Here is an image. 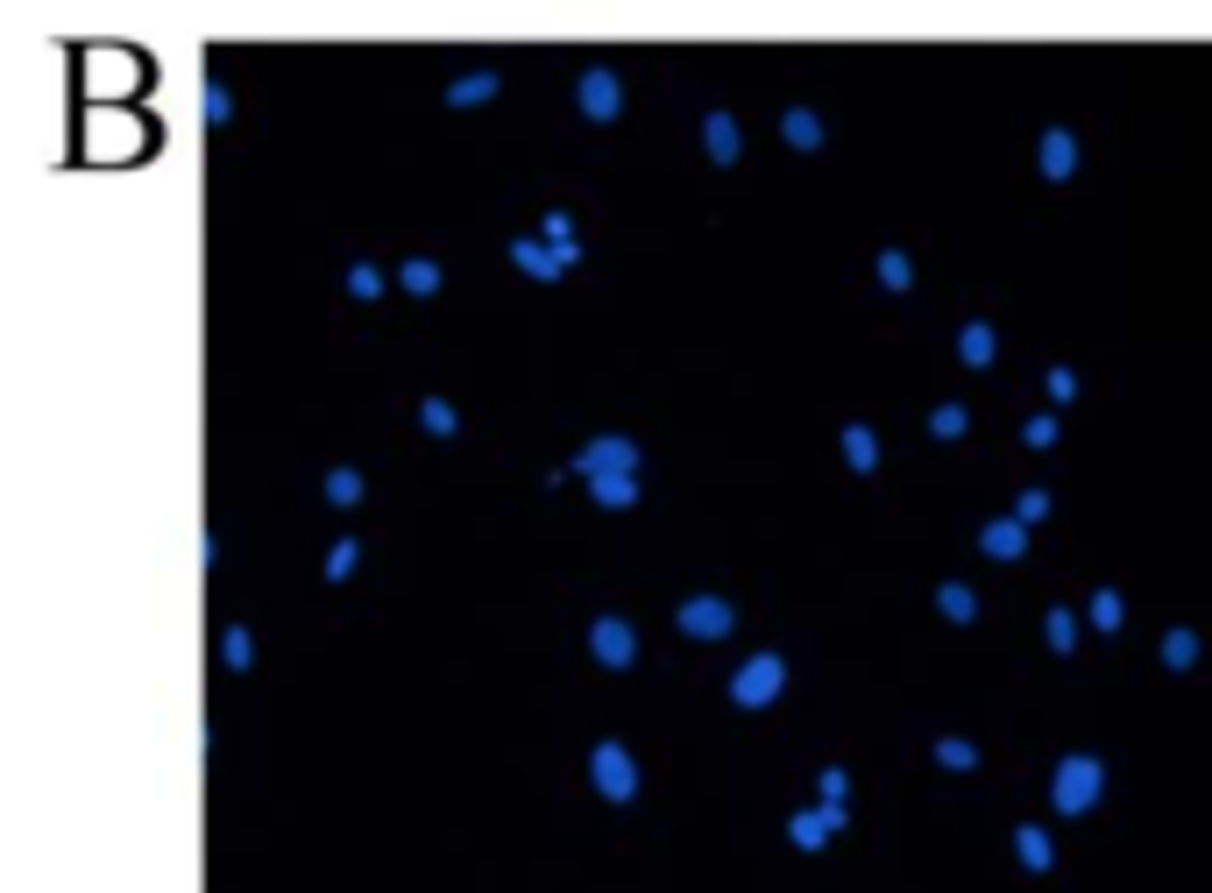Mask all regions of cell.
<instances>
[{"label": "cell", "mask_w": 1212, "mask_h": 893, "mask_svg": "<svg viewBox=\"0 0 1212 893\" xmlns=\"http://www.w3.org/2000/svg\"><path fill=\"white\" fill-rule=\"evenodd\" d=\"M986 546H993L1000 560H1014V553H1021V525H986Z\"/></svg>", "instance_id": "cell-10"}, {"label": "cell", "mask_w": 1212, "mask_h": 893, "mask_svg": "<svg viewBox=\"0 0 1212 893\" xmlns=\"http://www.w3.org/2000/svg\"><path fill=\"white\" fill-rule=\"evenodd\" d=\"M844 454H851V468H872V461H879V440H872L865 426H844Z\"/></svg>", "instance_id": "cell-7"}, {"label": "cell", "mask_w": 1212, "mask_h": 893, "mask_svg": "<svg viewBox=\"0 0 1212 893\" xmlns=\"http://www.w3.org/2000/svg\"><path fill=\"white\" fill-rule=\"evenodd\" d=\"M1071 164H1078L1071 128H1042V178H1071Z\"/></svg>", "instance_id": "cell-3"}, {"label": "cell", "mask_w": 1212, "mask_h": 893, "mask_svg": "<svg viewBox=\"0 0 1212 893\" xmlns=\"http://www.w3.org/2000/svg\"><path fill=\"white\" fill-rule=\"evenodd\" d=\"M830 823H837V808H830V816H794V844H808V851H816V844L830 837Z\"/></svg>", "instance_id": "cell-8"}, {"label": "cell", "mask_w": 1212, "mask_h": 893, "mask_svg": "<svg viewBox=\"0 0 1212 893\" xmlns=\"http://www.w3.org/2000/svg\"><path fill=\"white\" fill-rule=\"evenodd\" d=\"M936 433H943V440L964 433V404H943V412H936Z\"/></svg>", "instance_id": "cell-18"}, {"label": "cell", "mask_w": 1212, "mask_h": 893, "mask_svg": "<svg viewBox=\"0 0 1212 893\" xmlns=\"http://www.w3.org/2000/svg\"><path fill=\"white\" fill-rule=\"evenodd\" d=\"M681 624H688V631H702V638H723V631H731V610H723V603H688V610H681Z\"/></svg>", "instance_id": "cell-4"}, {"label": "cell", "mask_w": 1212, "mask_h": 893, "mask_svg": "<svg viewBox=\"0 0 1212 893\" xmlns=\"http://www.w3.org/2000/svg\"><path fill=\"white\" fill-rule=\"evenodd\" d=\"M964 362H993V327H964Z\"/></svg>", "instance_id": "cell-11"}, {"label": "cell", "mask_w": 1212, "mask_h": 893, "mask_svg": "<svg viewBox=\"0 0 1212 893\" xmlns=\"http://www.w3.org/2000/svg\"><path fill=\"white\" fill-rule=\"evenodd\" d=\"M879 277L901 291V284H908V256H901V249H886V256H879Z\"/></svg>", "instance_id": "cell-13"}, {"label": "cell", "mask_w": 1212, "mask_h": 893, "mask_svg": "<svg viewBox=\"0 0 1212 893\" xmlns=\"http://www.w3.org/2000/svg\"><path fill=\"white\" fill-rule=\"evenodd\" d=\"M603 780H610V787H617V794H624V787H631V766H624V759H617V752H603Z\"/></svg>", "instance_id": "cell-16"}, {"label": "cell", "mask_w": 1212, "mask_h": 893, "mask_svg": "<svg viewBox=\"0 0 1212 893\" xmlns=\"http://www.w3.org/2000/svg\"><path fill=\"white\" fill-rule=\"evenodd\" d=\"M589 100H596V107H603V114H610V107H617V86H610V78H603V71H596V78H589Z\"/></svg>", "instance_id": "cell-17"}, {"label": "cell", "mask_w": 1212, "mask_h": 893, "mask_svg": "<svg viewBox=\"0 0 1212 893\" xmlns=\"http://www.w3.org/2000/svg\"><path fill=\"white\" fill-rule=\"evenodd\" d=\"M1049 858H1057V851H1049V837H1042V830H1021V865L1049 872Z\"/></svg>", "instance_id": "cell-9"}, {"label": "cell", "mask_w": 1212, "mask_h": 893, "mask_svg": "<svg viewBox=\"0 0 1212 893\" xmlns=\"http://www.w3.org/2000/svg\"><path fill=\"white\" fill-rule=\"evenodd\" d=\"M1092 617H1099V631H1113V624H1120V596H1113V589L1092 596Z\"/></svg>", "instance_id": "cell-14"}, {"label": "cell", "mask_w": 1212, "mask_h": 893, "mask_svg": "<svg viewBox=\"0 0 1212 893\" xmlns=\"http://www.w3.org/2000/svg\"><path fill=\"white\" fill-rule=\"evenodd\" d=\"M731 695H738L745 709H752V702H773V695H780V660H773V653H759V660H745V674L731 681Z\"/></svg>", "instance_id": "cell-2"}, {"label": "cell", "mask_w": 1212, "mask_h": 893, "mask_svg": "<svg viewBox=\"0 0 1212 893\" xmlns=\"http://www.w3.org/2000/svg\"><path fill=\"white\" fill-rule=\"evenodd\" d=\"M787 142H801V149H816L823 142V121L808 114V107H787Z\"/></svg>", "instance_id": "cell-6"}, {"label": "cell", "mask_w": 1212, "mask_h": 893, "mask_svg": "<svg viewBox=\"0 0 1212 893\" xmlns=\"http://www.w3.org/2000/svg\"><path fill=\"white\" fill-rule=\"evenodd\" d=\"M1163 653H1170V667H1191V660H1198V638H1191V631H1170Z\"/></svg>", "instance_id": "cell-12"}, {"label": "cell", "mask_w": 1212, "mask_h": 893, "mask_svg": "<svg viewBox=\"0 0 1212 893\" xmlns=\"http://www.w3.org/2000/svg\"><path fill=\"white\" fill-rule=\"evenodd\" d=\"M1099 787H1106V773H1099V759H1064V773H1057V808H1092L1099 801Z\"/></svg>", "instance_id": "cell-1"}, {"label": "cell", "mask_w": 1212, "mask_h": 893, "mask_svg": "<svg viewBox=\"0 0 1212 893\" xmlns=\"http://www.w3.org/2000/svg\"><path fill=\"white\" fill-rule=\"evenodd\" d=\"M943 610L964 624V617H972V589H957V582H950V589H943Z\"/></svg>", "instance_id": "cell-15"}, {"label": "cell", "mask_w": 1212, "mask_h": 893, "mask_svg": "<svg viewBox=\"0 0 1212 893\" xmlns=\"http://www.w3.org/2000/svg\"><path fill=\"white\" fill-rule=\"evenodd\" d=\"M936 759H943V766H972V745H957V738H943V745H936Z\"/></svg>", "instance_id": "cell-19"}, {"label": "cell", "mask_w": 1212, "mask_h": 893, "mask_svg": "<svg viewBox=\"0 0 1212 893\" xmlns=\"http://www.w3.org/2000/svg\"><path fill=\"white\" fill-rule=\"evenodd\" d=\"M702 128H709V149L723 156V164H731V156H738V121H731V114H709Z\"/></svg>", "instance_id": "cell-5"}]
</instances>
